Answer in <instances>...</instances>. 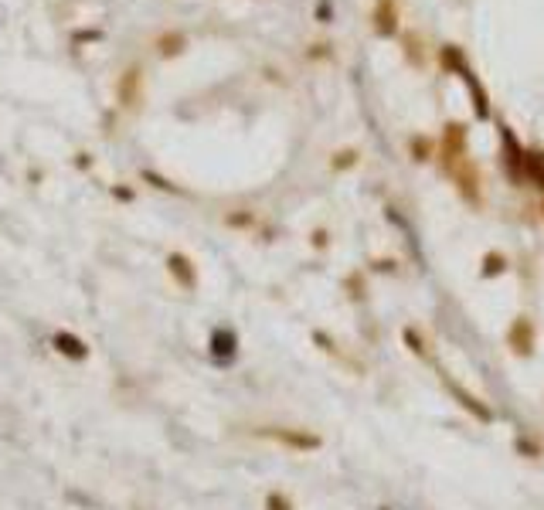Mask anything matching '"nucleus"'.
<instances>
[{
  "label": "nucleus",
  "instance_id": "f257e3e1",
  "mask_svg": "<svg viewBox=\"0 0 544 510\" xmlns=\"http://www.w3.org/2000/svg\"><path fill=\"white\" fill-rule=\"evenodd\" d=\"M398 11H395V0H378V7H374V24H378V31L381 35H395L398 31Z\"/></svg>",
  "mask_w": 544,
  "mask_h": 510
},
{
  "label": "nucleus",
  "instance_id": "f03ea898",
  "mask_svg": "<svg viewBox=\"0 0 544 510\" xmlns=\"http://www.w3.org/2000/svg\"><path fill=\"white\" fill-rule=\"evenodd\" d=\"M167 269H171V275H174V279L180 282V286H184V290H194L197 275H194L191 262H187L184 255H171V259H167Z\"/></svg>",
  "mask_w": 544,
  "mask_h": 510
},
{
  "label": "nucleus",
  "instance_id": "7ed1b4c3",
  "mask_svg": "<svg viewBox=\"0 0 544 510\" xmlns=\"http://www.w3.org/2000/svg\"><path fill=\"white\" fill-rule=\"evenodd\" d=\"M55 347H58V354L72 357V361H85V357H89V347H85L78 337H72V334H58V337H55Z\"/></svg>",
  "mask_w": 544,
  "mask_h": 510
},
{
  "label": "nucleus",
  "instance_id": "20e7f679",
  "mask_svg": "<svg viewBox=\"0 0 544 510\" xmlns=\"http://www.w3.org/2000/svg\"><path fill=\"white\" fill-rule=\"evenodd\" d=\"M133 85H136V72H126V79H123V99H126V106H133Z\"/></svg>",
  "mask_w": 544,
  "mask_h": 510
}]
</instances>
